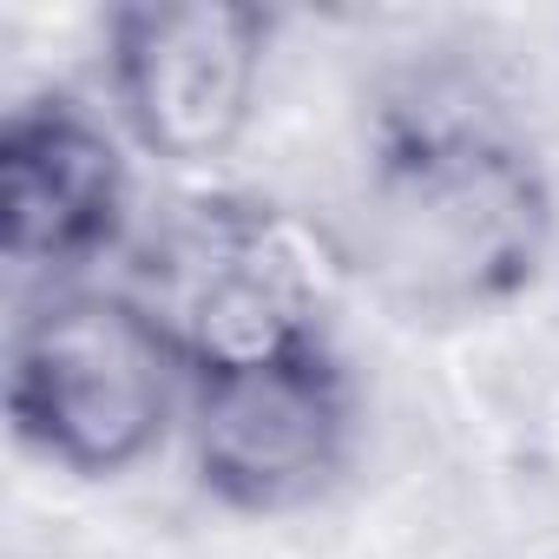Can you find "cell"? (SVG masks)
<instances>
[{"label": "cell", "mask_w": 559, "mask_h": 559, "mask_svg": "<svg viewBox=\"0 0 559 559\" xmlns=\"http://www.w3.org/2000/svg\"><path fill=\"white\" fill-rule=\"evenodd\" d=\"M191 402V362L139 290H53L14 323L8 421L60 474H132Z\"/></svg>", "instance_id": "cell-2"}, {"label": "cell", "mask_w": 559, "mask_h": 559, "mask_svg": "<svg viewBox=\"0 0 559 559\" xmlns=\"http://www.w3.org/2000/svg\"><path fill=\"white\" fill-rule=\"evenodd\" d=\"M552 250V178L533 145L461 99H395L356 185V263L408 317H487Z\"/></svg>", "instance_id": "cell-1"}, {"label": "cell", "mask_w": 559, "mask_h": 559, "mask_svg": "<svg viewBox=\"0 0 559 559\" xmlns=\"http://www.w3.org/2000/svg\"><path fill=\"white\" fill-rule=\"evenodd\" d=\"M185 415L198 487L250 520L330 493L356 448V395L323 330L191 369Z\"/></svg>", "instance_id": "cell-3"}, {"label": "cell", "mask_w": 559, "mask_h": 559, "mask_svg": "<svg viewBox=\"0 0 559 559\" xmlns=\"http://www.w3.org/2000/svg\"><path fill=\"white\" fill-rule=\"evenodd\" d=\"M132 178L106 119L73 99H21L0 126V250L27 276H80L126 230Z\"/></svg>", "instance_id": "cell-5"}, {"label": "cell", "mask_w": 559, "mask_h": 559, "mask_svg": "<svg viewBox=\"0 0 559 559\" xmlns=\"http://www.w3.org/2000/svg\"><path fill=\"white\" fill-rule=\"evenodd\" d=\"M276 21L237 0H139L106 14V99L126 139L165 165L224 158L263 93Z\"/></svg>", "instance_id": "cell-4"}]
</instances>
